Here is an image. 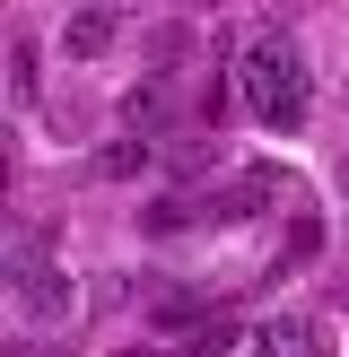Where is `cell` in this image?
Wrapping results in <instances>:
<instances>
[{"instance_id": "obj_4", "label": "cell", "mask_w": 349, "mask_h": 357, "mask_svg": "<svg viewBox=\"0 0 349 357\" xmlns=\"http://www.w3.org/2000/svg\"><path fill=\"white\" fill-rule=\"evenodd\" d=\"M253 357H332V331L314 314H271L253 323Z\"/></svg>"}, {"instance_id": "obj_10", "label": "cell", "mask_w": 349, "mask_h": 357, "mask_svg": "<svg viewBox=\"0 0 349 357\" xmlns=\"http://www.w3.org/2000/svg\"><path fill=\"white\" fill-rule=\"evenodd\" d=\"M122 357H157V349H122Z\"/></svg>"}, {"instance_id": "obj_9", "label": "cell", "mask_w": 349, "mask_h": 357, "mask_svg": "<svg viewBox=\"0 0 349 357\" xmlns=\"http://www.w3.org/2000/svg\"><path fill=\"white\" fill-rule=\"evenodd\" d=\"M323 253V218H288V253L279 261H314Z\"/></svg>"}, {"instance_id": "obj_5", "label": "cell", "mask_w": 349, "mask_h": 357, "mask_svg": "<svg viewBox=\"0 0 349 357\" xmlns=\"http://www.w3.org/2000/svg\"><path fill=\"white\" fill-rule=\"evenodd\" d=\"M114 35H122V9H70L61 17V52H70V61H105Z\"/></svg>"}, {"instance_id": "obj_7", "label": "cell", "mask_w": 349, "mask_h": 357, "mask_svg": "<svg viewBox=\"0 0 349 357\" xmlns=\"http://www.w3.org/2000/svg\"><path fill=\"white\" fill-rule=\"evenodd\" d=\"M35 79H44V61H35V44L17 35V44H9V96H17V105H35Z\"/></svg>"}, {"instance_id": "obj_8", "label": "cell", "mask_w": 349, "mask_h": 357, "mask_svg": "<svg viewBox=\"0 0 349 357\" xmlns=\"http://www.w3.org/2000/svg\"><path fill=\"white\" fill-rule=\"evenodd\" d=\"M96 166H105V174H149V166H157V149H149V139H114Z\"/></svg>"}, {"instance_id": "obj_3", "label": "cell", "mask_w": 349, "mask_h": 357, "mask_svg": "<svg viewBox=\"0 0 349 357\" xmlns=\"http://www.w3.org/2000/svg\"><path fill=\"white\" fill-rule=\"evenodd\" d=\"M279 183H288V174H271V166H244V174H227V192H201V209H209V227L262 218V209L279 201Z\"/></svg>"}, {"instance_id": "obj_6", "label": "cell", "mask_w": 349, "mask_h": 357, "mask_svg": "<svg viewBox=\"0 0 349 357\" xmlns=\"http://www.w3.org/2000/svg\"><path fill=\"white\" fill-rule=\"evenodd\" d=\"M140 227H149V236H184V227H209V209L192 201V192H157V201L140 209Z\"/></svg>"}, {"instance_id": "obj_2", "label": "cell", "mask_w": 349, "mask_h": 357, "mask_svg": "<svg viewBox=\"0 0 349 357\" xmlns=\"http://www.w3.org/2000/svg\"><path fill=\"white\" fill-rule=\"evenodd\" d=\"M9 305H17V323H35V331H52V323H70V305H79V288H70L52 261H35V271H9Z\"/></svg>"}, {"instance_id": "obj_1", "label": "cell", "mask_w": 349, "mask_h": 357, "mask_svg": "<svg viewBox=\"0 0 349 357\" xmlns=\"http://www.w3.org/2000/svg\"><path fill=\"white\" fill-rule=\"evenodd\" d=\"M227 79H236V105L253 122H271V131H297L306 122V52L288 44V26L253 35V44H236V61H227Z\"/></svg>"}]
</instances>
